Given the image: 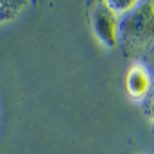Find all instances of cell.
I'll return each mask as SVG.
<instances>
[{
    "label": "cell",
    "mask_w": 154,
    "mask_h": 154,
    "mask_svg": "<svg viewBox=\"0 0 154 154\" xmlns=\"http://www.w3.org/2000/svg\"><path fill=\"white\" fill-rule=\"evenodd\" d=\"M118 47L127 57H143L154 48V2H140L122 16Z\"/></svg>",
    "instance_id": "6da1fadb"
},
{
    "label": "cell",
    "mask_w": 154,
    "mask_h": 154,
    "mask_svg": "<svg viewBox=\"0 0 154 154\" xmlns=\"http://www.w3.org/2000/svg\"><path fill=\"white\" fill-rule=\"evenodd\" d=\"M88 18H90V27L95 38L109 50L118 48V32H120L122 18L109 7L108 0L90 4Z\"/></svg>",
    "instance_id": "7a4b0ae2"
},
{
    "label": "cell",
    "mask_w": 154,
    "mask_h": 154,
    "mask_svg": "<svg viewBox=\"0 0 154 154\" xmlns=\"http://www.w3.org/2000/svg\"><path fill=\"white\" fill-rule=\"evenodd\" d=\"M152 77L149 68L143 65V63H133L125 75H124V88H125V93L131 100H147L151 91H152Z\"/></svg>",
    "instance_id": "3957f363"
},
{
    "label": "cell",
    "mask_w": 154,
    "mask_h": 154,
    "mask_svg": "<svg viewBox=\"0 0 154 154\" xmlns=\"http://www.w3.org/2000/svg\"><path fill=\"white\" fill-rule=\"evenodd\" d=\"M108 4H109V7L115 11L118 16H120V14L125 16V14H129L140 2H138V0H124V2H122V0H108Z\"/></svg>",
    "instance_id": "277c9868"
},
{
    "label": "cell",
    "mask_w": 154,
    "mask_h": 154,
    "mask_svg": "<svg viewBox=\"0 0 154 154\" xmlns=\"http://www.w3.org/2000/svg\"><path fill=\"white\" fill-rule=\"evenodd\" d=\"M147 113H149V118H151V122L154 125V86H152V91H151L149 99H147Z\"/></svg>",
    "instance_id": "5b68a950"
},
{
    "label": "cell",
    "mask_w": 154,
    "mask_h": 154,
    "mask_svg": "<svg viewBox=\"0 0 154 154\" xmlns=\"http://www.w3.org/2000/svg\"><path fill=\"white\" fill-rule=\"evenodd\" d=\"M142 154H147V152H142Z\"/></svg>",
    "instance_id": "8992f818"
}]
</instances>
